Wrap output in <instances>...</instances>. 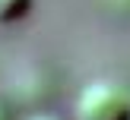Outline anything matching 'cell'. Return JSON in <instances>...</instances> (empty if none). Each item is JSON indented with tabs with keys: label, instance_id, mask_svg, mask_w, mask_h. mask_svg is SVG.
<instances>
[{
	"label": "cell",
	"instance_id": "obj_1",
	"mask_svg": "<svg viewBox=\"0 0 130 120\" xmlns=\"http://www.w3.org/2000/svg\"><path fill=\"white\" fill-rule=\"evenodd\" d=\"M79 120H130V95L114 82L95 79L76 98Z\"/></svg>",
	"mask_w": 130,
	"mask_h": 120
},
{
	"label": "cell",
	"instance_id": "obj_2",
	"mask_svg": "<svg viewBox=\"0 0 130 120\" xmlns=\"http://www.w3.org/2000/svg\"><path fill=\"white\" fill-rule=\"evenodd\" d=\"M32 3L35 0H0V25H10V22H19V19L29 16Z\"/></svg>",
	"mask_w": 130,
	"mask_h": 120
},
{
	"label": "cell",
	"instance_id": "obj_3",
	"mask_svg": "<svg viewBox=\"0 0 130 120\" xmlns=\"http://www.w3.org/2000/svg\"><path fill=\"white\" fill-rule=\"evenodd\" d=\"M29 120H63L60 114H32Z\"/></svg>",
	"mask_w": 130,
	"mask_h": 120
},
{
	"label": "cell",
	"instance_id": "obj_4",
	"mask_svg": "<svg viewBox=\"0 0 130 120\" xmlns=\"http://www.w3.org/2000/svg\"><path fill=\"white\" fill-rule=\"evenodd\" d=\"M0 120H10V107H6L3 101H0Z\"/></svg>",
	"mask_w": 130,
	"mask_h": 120
}]
</instances>
